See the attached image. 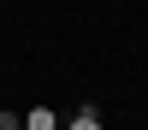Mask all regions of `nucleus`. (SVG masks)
Wrapping results in <instances>:
<instances>
[{"mask_svg":"<svg viewBox=\"0 0 148 130\" xmlns=\"http://www.w3.org/2000/svg\"><path fill=\"white\" fill-rule=\"evenodd\" d=\"M24 124H30V130H53V112H47V106H30V112H24Z\"/></svg>","mask_w":148,"mask_h":130,"instance_id":"obj_1","label":"nucleus"},{"mask_svg":"<svg viewBox=\"0 0 148 130\" xmlns=\"http://www.w3.org/2000/svg\"><path fill=\"white\" fill-rule=\"evenodd\" d=\"M71 124H77V130H95V124H101V112H95V106H83V112H71Z\"/></svg>","mask_w":148,"mask_h":130,"instance_id":"obj_2","label":"nucleus"}]
</instances>
